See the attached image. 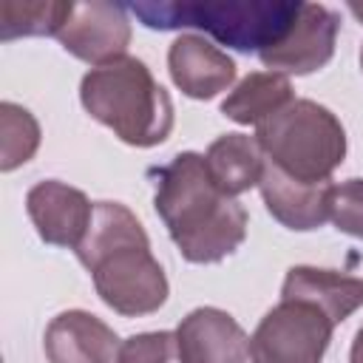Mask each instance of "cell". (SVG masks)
<instances>
[{"instance_id":"cell-8","label":"cell","mask_w":363,"mask_h":363,"mask_svg":"<svg viewBox=\"0 0 363 363\" xmlns=\"http://www.w3.org/2000/svg\"><path fill=\"white\" fill-rule=\"evenodd\" d=\"M57 40L77 60L99 68L125 57L130 43V20L125 6L119 3H74V11L62 31L57 34Z\"/></svg>"},{"instance_id":"cell-13","label":"cell","mask_w":363,"mask_h":363,"mask_svg":"<svg viewBox=\"0 0 363 363\" xmlns=\"http://www.w3.org/2000/svg\"><path fill=\"white\" fill-rule=\"evenodd\" d=\"M258 187H261L269 216L289 230L306 233V230H318L323 221H329V196L335 187L332 182L306 184L267 162Z\"/></svg>"},{"instance_id":"cell-6","label":"cell","mask_w":363,"mask_h":363,"mask_svg":"<svg viewBox=\"0 0 363 363\" xmlns=\"http://www.w3.org/2000/svg\"><path fill=\"white\" fill-rule=\"evenodd\" d=\"M335 320L309 301L281 298L250 337L252 363H323Z\"/></svg>"},{"instance_id":"cell-3","label":"cell","mask_w":363,"mask_h":363,"mask_svg":"<svg viewBox=\"0 0 363 363\" xmlns=\"http://www.w3.org/2000/svg\"><path fill=\"white\" fill-rule=\"evenodd\" d=\"M82 108L111 128L125 145L153 147L173 130V102L136 57L91 68L79 85Z\"/></svg>"},{"instance_id":"cell-18","label":"cell","mask_w":363,"mask_h":363,"mask_svg":"<svg viewBox=\"0 0 363 363\" xmlns=\"http://www.w3.org/2000/svg\"><path fill=\"white\" fill-rule=\"evenodd\" d=\"M40 147L37 119L14 102L0 105V170H14L26 164Z\"/></svg>"},{"instance_id":"cell-9","label":"cell","mask_w":363,"mask_h":363,"mask_svg":"<svg viewBox=\"0 0 363 363\" xmlns=\"http://www.w3.org/2000/svg\"><path fill=\"white\" fill-rule=\"evenodd\" d=\"M26 210L45 244L74 250L85 238L94 218V204L88 201V196L57 179L37 182L26 196Z\"/></svg>"},{"instance_id":"cell-16","label":"cell","mask_w":363,"mask_h":363,"mask_svg":"<svg viewBox=\"0 0 363 363\" xmlns=\"http://www.w3.org/2000/svg\"><path fill=\"white\" fill-rule=\"evenodd\" d=\"M292 82L275 71L247 74L221 102V113L238 125H261L292 102Z\"/></svg>"},{"instance_id":"cell-17","label":"cell","mask_w":363,"mask_h":363,"mask_svg":"<svg viewBox=\"0 0 363 363\" xmlns=\"http://www.w3.org/2000/svg\"><path fill=\"white\" fill-rule=\"evenodd\" d=\"M74 3L65 0H3L0 3V40L17 37H57L68 23Z\"/></svg>"},{"instance_id":"cell-14","label":"cell","mask_w":363,"mask_h":363,"mask_svg":"<svg viewBox=\"0 0 363 363\" xmlns=\"http://www.w3.org/2000/svg\"><path fill=\"white\" fill-rule=\"evenodd\" d=\"M281 298L309 301L320 306L337 326L357 306H363V278L318 267H292L284 278Z\"/></svg>"},{"instance_id":"cell-4","label":"cell","mask_w":363,"mask_h":363,"mask_svg":"<svg viewBox=\"0 0 363 363\" xmlns=\"http://www.w3.org/2000/svg\"><path fill=\"white\" fill-rule=\"evenodd\" d=\"M301 6L292 0H150L128 9L147 28H201L221 45L261 54L284 40Z\"/></svg>"},{"instance_id":"cell-10","label":"cell","mask_w":363,"mask_h":363,"mask_svg":"<svg viewBox=\"0 0 363 363\" xmlns=\"http://www.w3.org/2000/svg\"><path fill=\"white\" fill-rule=\"evenodd\" d=\"M179 363H247L250 337L238 320L216 306H199L176 329Z\"/></svg>"},{"instance_id":"cell-11","label":"cell","mask_w":363,"mask_h":363,"mask_svg":"<svg viewBox=\"0 0 363 363\" xmlns=\"http://www.w3.org/2000/svg\"><path fill=\"white\" fill-rule=\"evenodd\" d=\"M48 363H119L116 332L85 309L60 312L43 337Z\"/></svg>"},{"instance_id":"cell-22","label":"cell","mask_w":363,"mask_h":363,"mask_svg":"<svg viewBox=\"0 0 363 363\" xmlns=\"http://www.w3.org/2000/svg\"><path fill=\"white\" fill-rule=\"evenodd\" d=\"M349 11L363 23V3H349Z\"/></svg>"},{"instance_id":"cell-19","label":"cell","mask_w":363,"mask_h":363,"mask_svg":"<svg viewBox=\"0 0 363 363\" xmlns=\"http://www.w3.org/2000/svg\"><path fill=\"white\" fill-rule=\"evenodd\" d=\"M329 218L340 233L363 238V179H349L332 187Z\"/></svg>"},{"instance_id":"cell-7","label":"cell","mask_w":363,"mask_h":363,"mask_svg":"<svg viewBox=\"0 0 363 363\" xmlns=\"http://www.w3.org/2000/svg\"><path fill=\"white\" fill-rule=\"evenodd\" d=\"M337 28H340V17L320 6V3H303L292 28L284 34L281 43H275L272 48L261 51L258 60L275 71V74H312L318 68H323L332 54H335V40H337Z\"/></svg>"},{"instance_id":"cell-12","label":"cell","mask_w":363,"mask_h":363,"mask_svg":"<svg viewBox=\"0 0 363 363\" xmlns=\"http://www.w3.org/2000/svg\"><path fill=\"white\" fill-rule=\"evenodd\" d=\"M167 68L176 88L190 99H213L235 79V62L199 34H182L170 43Z\"/></svg>"},{"instance_id":"cell-1","label":"cell","mask_w":363,"mask_h":363,"mask_svg":"<svg viewBox=\"0 0 363 363\" xmlns=\"http://www.w3.org/2000/svg\"><path fill=\"white\" fill-rule=\"evenodd\" d=\"M150 179L153 207L184 261L216 264L244 244L247 210L216 187L204 156L184 150L153 167Z\"/></svg>"},{"instance_id":"cell-5","label":"cell","mask_w":363,"mask_h":363,"mask_svg":"<svg viewBox=\"0 0 363 363\" xmlns=\"http://www.w3.org/2000/svg\"><path fill=\"white\" fill-rule=\"evenodd\" d=\"M255 139L269 164L306 184L332 182V173L346 159L340 119L312 99H292L258 125Z\"/></svg>"},{"instance_id":"cell-20","label":"cell","mask_w":363,"mask_h":363,"mask_svg":"<svg viewBox=\"0 0 363 363\" xmlns=\"http://www.w3.org/2000/svg\"><path fill=\"white\" fill-rule=\"evenodd\" d=\"M119 363H179L176 332H142L119 346Z\"/></svg>"},{"instance_id":"cell-23","label":"cell","mask_w":363,"mask_h":363,"mask_svg":"<svg viewBox=\"0 0 363 363\" xmlns=\"http://www.w3.org/2000/svg\"><path fill=\"white\" fill-rule=\"evenodd\" d=\"M360 65H363V48H360Z\"/></svg>"},{"instance_id":"cell-2","label":"cell","mask_w":363,"mask_h":363,"mask_svg":"<svg viewBox=\"0 0 363 363\" xmlns=\"http://www.w3.org/2000/svg\"><path fill=\"white\" fill-rule=\"evenodd\" d=\"M96 295L125 318L150 315L167 301V278L150 252L139 218L119 201H96L85 238L77 247Z\"/></svg>"},{"instance_id":"cell-15","label":"cell","mask_w":363,"mask_h":363,"mask_svg":"<svg viewBox=\"0 0 363 363\" xmlns=\"http://www.w3.org/2000/svg\"><path fill=\"white\" fill-rule=\"evenodd\" d=\"M204 162H207V170L216 182V187L221 193H227L230 199H235L244 190L261 184V176H264V167H267V156H264L258 139L247 136V133L218 136L207 147Z\"/></svg>"},{"instance_id":"cell-21","label":"cell","mask_w":363,"mask_h":363,"mask_svg":"<svg viewBox=\"0 0 363 363\" xmlns=\"http://www.w3.org/2000/svg\"><path fill=\"white\" fill-rule=\"evenodd\" d=\"M349 363H363V326L357 329L354 340H352V352H349Z\"/></svg>"}]
</instances>
